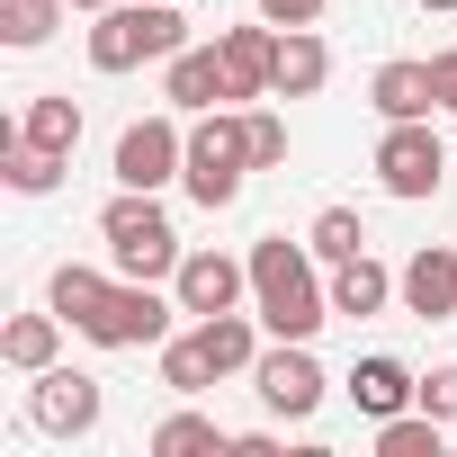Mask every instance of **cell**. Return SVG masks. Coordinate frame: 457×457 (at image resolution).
Instances as JSON below:
<instances>
[{
  "label": "cell",
  "mask_w": 457,
  "mask_h": 457,
  "mask_svg": "<svg viewBox=\"0 0 457 457\" xmlns=\"http://www.w3.org/2000/svg\"><path fill=\"white\" fill-rule=\"evenodd\" d=\"M179 162H188V135H179L170 117H135V126L117 135V188H170Z\"/></svg>",
  "instance_id": "9c48e42d"
},
{
  "label": "cell",
  "mask_w": 457,
  "mask_h": 457,
  "mask_svg": "<svg viewBox=\"0 0 457 457\" xmlns=\"http://www.w3.org/2000/svg\"><path fill=\"white\" fill-rule=\"evenodd\" d=\"M395 296H403V314H421V323H448V314H457V252H448V243H421V252L403 261Z\"/></svg>",
  "instance_id": "4fadbf2b"
},
{
  "label": "cell",
  "mask_w": 457,
  "mask_h": 457,
  "mask_svg": "<svg viewBox=\"0 0 457 457\" xmlns=\"http://www.w3.org/2000/svg\"><path fill=\"white\" fill-rule=\"evenodd\" d=\"M19 144H46V153H72V144H81V99H63V90L28 99V117H19Z\"/></svg>",
  "instance_id": "ffe728a7"
},
{
  "label": "cell",
  "mask_w": 457,
  "mask_h": 457,
  "mask_svg": "<svg viewBox=\"0 0 457 457\" xmlns=\"http://www.w3.org/2000/svg\"><path fill=\"white\" fill-rule=\"evenodd\" d=\"M108 287H117V278H99V270H81V261H63V270H54V287H46V305H54V314H63V323L81 332V323H90V314L108 305Z\"/></svg>",
  "instance_id": "44dd1931"
},
{
  "label": "cell",
  "mask_w": 457,
  "mask_h": 457,
  "mask_svg": "<svg viewBox=\"0 0 457 457\" xmlns=\"http://www.w3.org/2000/svg\"><path fill=\"white\" fill-rule=\"evenodd\" d=\"M430 72H439V108L457 117V46H448V54H430Z\"/></svg>",
  "instance_id": "f546056e"
},
{
  "label": "cell",
  "mask_w": 457,
  "mask_h": 457,
  "mask_svg": "<svg viewBox=\"0 0 457 457\" xmlns=\"http://www.w3.org/2000/svg\"><path fill=\"white\" fill-rule=\"evenodd\" d=\"M63 10H72V0H0V37H10V46H46L63 28Z\"/></svg>",
  "instance_id": "cb8c5ba5"
},
{
  "label": "cell",
  "mask_w": 457,
  "mask_h": 457,
  "mask_svg": "<svg viewBox=\"0 0 457 457\" xmlns=\"http://www.w3.org/2000/svg\"><path fill=\"white\" fill-rule=\"evenodd\" d=\"M368 99H377L386 126H395V117H430V108H439V72H430V63H386V72L368 81Z\"/></svg>",
  "instance_id": "e0dca14e"
},
{
  "label": "cell",
  "mask_w": 457,
  "mask_h": 457,
  "mask_svg": "<svg viewBox=\"0 0 457 457\" xmlns=\"http://www.w3.org/2000/svg\"><path fill=\"white\" fill-rule=\"evenodd\" d=\"M206 448H234L206 412H170V421L153 430V457H206Z\"/></svg>",
  "instance_id": "d4e9b609"
},
{
  "label": "cell",
  "mask_w": 457,
  "mask_h": 457,
  "mask_svg": "<svg viewBox=\"0 0 457 457\" xmlns=\"http://www.w3.org/2000/svg\"><path fill=\"white\" fill-rule=\"evenodd\" d=\"M215 54H224V72H234L243 99H261V90L278 81V28H270V19H261V28H215Z\"/></svg>",
  "instance_id": "5bb4252c"
},
{
  "label": "cell",
  "mask_w": 457,
  "mask_h": 457,
  "mask_svg": "<svg viewBox=\"0 0 457 457\" xmlns=\"http://www.w3.org/2000/svg\"><path fill=\"white\" fill-rule=\"evenodd\" d=\"M170 314H179V296L162 305L153 278H117L108 305L81 323V341H99V350H153V341H170Z\"/></svg>",
  "instance_id": "8992f818"
},
{
  "label": "cell",
  "mask_w": 457,
  "mask_h": 457,
  "mask_svg": "<svg viewBox=\"0 0 457 457\" xmlns=\"http://www.w3.org/2000/svg\"><path fill=\"white\" fill-rule=\"evenodd\" d=\"M162 99H170V108H188V117H206V108L243 99V90H234V72H224V54H215V46H179V54H170V72H162Z\"/></svg>",
  "instance_id": "7c38bea8"
},
{
  "label": "cell",
  "mask_w": 457,
  "mask_h": 457,
  "mask_svg": "<svg viewBox=\"0 0 457 457\" xmlns=\"http://www.w3.org/2000/svg\"><path fill=\"white\" fill-rule=\"evenodd\" d=\"M243 135H252V170H278V162H287V117L252 108V117H243Z\"/></svg>",
  "instance_id": "4316f807"
},
{
  "label": "cell",
  "mask_w": 457,
  "mask_h": 457,
  "mask_svg": "<svg viewBox=\"0 0 457 457\" xmlns=\"http://www.w3.org/2000/svg\"><path fill=\"white\" fill-rule=\"evenodd\" d=\"M386 296H395V278L359 252V261H332V314H350V323H368V314H386Z\"/></svg>",
  "instance_id": "d6986e66"
},
{
  "label": "cell",
  "mask_w": 457,
  "mask_h": 457,
  "mask_svg": "<svg viewBox=\"0 0 457 457\" xmlns=\"http://www.w3.org/2000/svg\"><path fill=\"white\" fill-rule=\"evenodd\" d=\"M54 350H63V314H54V305H46V314H19L10 332H0V359H10L19 377H46Z\"/></svg>",
  "instance_id": "ac0fdd59"
},
{
  "label": "cell",
  "mask_w": 457,
  "mask_h": 457,
  "mask_svg": "<svg viewBox=\"0 0 457 457\" xmlns=\"http://www.w3.org/2000/svg\"><path fill=\"white\" fill-rule=\"evenodd\" d=\"M412 403H421V412H439V421H457V359H448V368H430Z\"/></svg>",
  "instance_id": "83f0119b"
},
{
  "label": "cell",
  "mask_w": 457,
  "mask_h": 457,
  "mask_svg": "<svg viewBox=\"0 0 457 457\" xmlns=\"http://www.w3.org/2000/svg\"><path fill=\"white\" fill-rule=\"evenodd\" d=\"M99 234H108V261H117V278H170V270H179V234H170V215L153 206V188H126V197H108Z\"/></svg>",
  "instance_id": "5b68a950"
},
{
  "label": "cell",
  "mask_w": 457,
  "mask_h": 457,
  "mask_svg": "<svg viewBox=\"0 0 457 457\" xmlns=\"http://www.w3.org/2000/svg\"><path fill=\"white\" fill-rule=\"evenodd\" d=\"M252 386H261V403H270V412H287V421H305V412L323 403V368H314V350H305V341L261 350V359H252Z\"/></svg>",
  "instance_id": "30bf717a"
},
{
  "label": "cell",
  "mask_w": 457,
  "mask_h": 457,
  "mask_svg": "<svg viewBox=\"0 0 457 457\" xmlns=\"http://www.w3.org/2000/svg\"><path fill=\"white\" fill-rule=\"evenodd\" d=\"M323 81H332L323 37H314V28H278V81H270V90H278V99H314Z\"/></svg>",
  "instance_id": "2e32d148"
},
{
  "label": "cell",
  "mask_w": 457,
  "mask_h": 457,
  "mask_svg": "<svg viewBox=\"0 0 457 457\" xmlns=\"http://www.w3.org/2000/svg\"><path fill=\"white\" fill-rule=\"evenodd\" d=\"M72 10H90V19H99V10H117V0H72Z\"/></svg>",
  "instance_id": "1f68e13d"
},
{
  "label": "cell",
  "mask_w": 457,
  "mask_h": 457,
  "mask_svg": "<svg viewBox=\"0 0 457 457\" xmlns=\"http://www.w3.org/2000/svg\"><path fill=\"white\" fill-rule=\"evenodd\" d=\"M439 170H448V153H439L430 117H395L386 144H377V179H386L395 197H439Z\"/></svg>",
  "instance_id": "52a82bcc"
},
{
  "label": "cell",
  "mask_w": 457,
  "mask_h": 457,
  "mask_svg": "<svg viewBox=\"0 0 457 457\" xmlns=\"http://www.w3.org/2000/svg\"><path fill=\"white\" fill-rule=\"evenodd\" d=\"M261 19H270V28H314L323 0H261Z\"/></svg>",
  "instance_id": "f1b7e54d"
},
{
  "label": "cell",
  "mask_w": 457,
  "mask_h": 457,
  "mask_svg": "<svg viewBox=\"0 0 457 457\" xmlns=\"http://www.w3.org/2000/svg\"><path fill=\"white\" fill-rule=\"evenodd\" d=\"M99 412H108V395H99V377H81V368H46L37 395H28V421H37L46 439H90Z\"/></svg>",
  "instance_id": "ba28073f"
},
{
  "label": "cell",
  "mask_w": 457,
  "mask_h": 457,
  "mask_svg": "<svg viewBox=\"0 0 457 457\" xmlns=\"http://www.w3.org/2000/svg\"><path fill=\"white\" fill-rule=\"evenodd\" d=\"M252 359H261V332H252L243 314H197V332L162 341V386H170V395H206L215 377H234V368H252Z\"/></svg>",
  "instance_id": "3957f363"
},
{
  "label": "cell",
  "mask_w": 457,
  "mask_h": 457,
  "mask_svg": "<svg viewBox=\"0 0 457 457\" xmlns=\"http://www.w3.org/2000/svg\"><path fill=\"white\" fill-rule=\"evenodd\" d=\"M439 430H448V421L421 412V403H412V412H386V421H377V457H439Z\"/></svg>",
  "instance_id": "7402d4cb"
},
{
  "label": "cell",
  "mask_w": 457,
  "mask_h": 457,
  "mask_svg": "<svg viewBox=\"0 0 457 457\" xmlns=\"http://www.w3.org/2000/svg\"><path fill=\"white\" fill-rule=\"evenodd\" d=\"M188 46L179 0H117V10L90 19V63L99 72H135V63H170Z\"/></svg>",
  "instance_id": "7a4b0ae2"
},
{
  "label": "cell",
  "mask_w": 457,
  "mask_h": 457,
  "mask_svg": "<svg viewBox=\"0 0 457 457\" xmlns=\"http://www.w3.org/2000/svg\"><path fill=\"white\" fill-rule=\"evenodd\" d=\"M305 243H314V261H359V252H368V234H359V215H350V206H323Z\"/></svg>",
  "instance_id": "484cf974"
},
{
  "label": "cell",
  "mask_w": 457,
  "mask_h": 457,
  "mask_svg": "<svg viewBox=\"0 0 457 457\" xmlns=\"http://www.w3.org/2000/svg\"><path fill=\"white\" fill-rule=\"evenodd\" d=\"M243 170H252V135H243V117H234V108H206V117L188 126L179 188L215 215V206H234V197H243Z\"/></svg>",
  "instance_id": "277c9868"
},
{
  "label": "cell",
  "mask_w": 457,
  "mask_h": 457,
  "mask_svg": "<svg viewBox=\"0 0 457 457\" xmlns=\"http://www.w3.org/2000/svg\"><path fill=\"white\" fill-rule=\"evenodd\" d=\"M252 314L278 341H314L332 323V287L314 278V243H287V234L252 243Z\"/></svg>",
  "instance_id": "6da1fadb"
},
{
  "label": "cell",
  "mask_w": 457,
  "mask_h": 457,
  "mask_svg": "<svg viewBox=\"0 0 457 457\" xmlns=\"http://www.w3.org/2000/svg\"><path fill=\"white\" fill-rule=\"evenodd\" d=\"M421 10H430V19H457V0H421Z\"/></svg>",
  "instance_id": "4dcf8cb0"
},
{
  "label": "cell",
  "mask_w": 457,
  "mask_h": 457,
  "mask_svg": "<svg viewBox=\"0 0 457 457\" xmlns=\"http://www.w3.org/2000/svg\"><path fill=\"white\" fill-rule=\"evenodd\" d=\"M412 395H421V377H412L403 359H359V368H350V403H359L368 421H386V412H412Z\"/></svg>",
  "instance_id": "9a60e30c"
},
{
  "label": "cell",
  "mask_w": 457,
  "mask_h": 457,
  "mask_svg": "<svg viewBox=\"0 0 457 457\" xmlns=\"http://www.w3.org/2000/svg\"><path fill=\"white\" fill-rule=\"evenodd\" d=\"M0 153H10V188H19V197H46V188L72 170V153H46V144H19V135L0 144Z\"/></svg>",
  "instance_id": "603a6c76"
},
{
  "label": "cell",
  "mask_w": 457,
  "mask_h": 457,
  "mask_svg": "<svg viewBox=\"0 0 457 457\" xmlns=\"http://www.w3.org/2000/svg\"><path fill=\"white\" fill-rule=\"evenodd\" d=\"M243 287H252V261H224V252H179V270H170L179 314H234Z\"/></svg>",
  "instance_id": "8fae6325"
}]
</instances>
